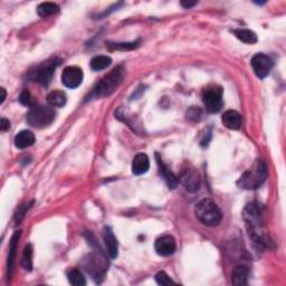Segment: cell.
I'll return each instance as SVG.
<instances>
[{"instance_id":"21","label":"cell","mask_w":286,"mask_h":286,"mask_svg":"<svg viewBox=\"0 0 286 286\" xmlns=\"http://www.w3.org/2000/svg\"><path fill=\"white\" fill-rule=\"evenodd\" d=\"M20 230L19 232H15V234L12 235L11 242H10V251H9V256H8V271H9V276L11 275V271L13 267V262H15V255H16V250L18 245V241H19L20 237Z\"/></svg>"},{"instance_id":"9","label":"cell","mask_w":286,"mask_h":286,"mask_svg":"<svg viewBox=\"0 0 286 286\" xmlns=\"http://www.w3.org/2000/svg\"><path fill=\"white\" fill-rule=\"evenodd\" d=\"M84 269L90 275L93 276V279L98 280L103 279L107 266L105 262L98 255H90L84 261Z\"/></svg>"},{"instance_id":"4","label":"cell","mask_w":286,"mask_h":286,"mask_svg":"<svg viewBox=\"0 0 286 286\" xmlns=\"http://www.w3.org/2000/svg\"><path fill=\"white\" fill-rule=\"evenodd\" d=\"M195 215L200 223L209 226V227H215V226L219 225L221 219H223L219 207L209 198H206V199L198 202L195 207Z\"/></svg>"},{"instance_id":"11","label":"cell","mask_w":286,"mask_h":286,"mask_svg":"<svg viewBox=\"0 0 286 286\" xmlns=\"http://www.w3.org/2000/svg\"><path fill=\"white\" fill-rule=\"evenodd\" d=\"M154 248L156 254L160 256H171L177 250L176 241H174V238L170 236V235H164V236H161L156 239Z\"/></svg>"},{"instance_id":"14","label":"cell","mask_w":286,"mask_h":286,"mask_svg":"<svg viewBox=\"0 0 286 286\" xmlns=\"http://www.w3.org/2000/svg\"><path fill=\"white\" fill-rule=\"evenodd\" d=\"M103 239L105 247H107V253L108 255L114 260L119 255V244L117 238H115L114 234L112 232V229L110 227H105L103 232Z\"/></svg>"},{"instance_id":"31","label":"cell","mask_w":286,"mask_h":286,"mask_svg":"<svg viewBox=\"0 0 286 286\" xmlns=\"http://www.w3.org/2000/svg\"><path fill=\"white\" fill-rule=\"evenodd\" d=\"M197 3H198L197 1H181V6L186 9H189V8H192L193 6H196Z\"/></svg>"},{"instance_id":"19","label":"cell","mask_w":286,"mask_h":286,"mask_svg":"<svg viewBox=\"0 0 286 286\" xmlns=\"http://www.w3.org/2000/svg\"><path fill=\"white\" fill-rule=\"evenodd\" d=\"M66 101V94L63 91H53L47 96V102L53 108H63Z\"/></svg>"},{"instance_id":"12","label":"cell","mask_w":286,"mask_h":286,"mask_svg":"<svg viewBox=\"0 0 286 286\" xmlns=\"http://www.w3.org/2000/svg\"><path fill=\"white\" fill-rule=\"evenodd\" d=\"M189 192H196L200 188V177L195 169L183 170L181 178L179 179Z\"/></svg>"},{"instance_id":"23","label":"cell","mask_w":286,"mask_h":286,"mask_svg":"<svg viewBox=\"0 0 286 286\" xmlns=\"http://www.w3.org/2000/svg\"><path fill=\"white\" fill-rule=\"evenodd\" d=\"M58 6L54 2H41L38 7H37V13L40 17H47L50 15H54L58 11Z\"/></svg>"},{"instance_id":"2","label":"cell","mask_w":286,"mask_h":286,"mask_svg":"<svg viewBox=\"0 0 286 286\" xmlns=\"http://www.w3.org/2000/svg\"><path fill=\"white\" fill-rule=\"evenodd\" d=\"M124 77V70L122 66H118L117 68L103 77L98 84L95 85L93 91L89 94V99H103L111 95L113 92L121 85Z\"/></svg>"},{"instance_id":"15","label":"cell","mask_w":286,"mask_h":286,"mask_svg":"<svg viewBox=\"0 0 286 286\" xmlns=\"http://www.w3.org/2000/svg\"><path fill=\"white\" fill-rule=\"evenodd\" d=\"M221 121H223V124L227 129H230V130H238V129L242 127V115L239 114L237 111L228 110L223 114Z\"/></svg>"},{"instance_id":"7","label":"cell","mask_w":286,"mask_h":286,"mask_svg":"<svg viewBox=\"0 0 286 286\" xmlns=\"http://www.w3.org/2000/svg\"><path fill=\"white\" fill-rule=\"evenodd\" d=\"M224 90L219 85H209L202 92V101L206 110L210 113H217L223 109Z\"/></svg>"},{"instance_id":"6","label":"cell","mask_w":286,"mask_h":286,"mask_svg":"<svg viewBox=\"0 0 286 286\" xmlns=\"http://www.w3.org/2000/svg\"><path fill=\"white\" fill-rule=\"evenodd\" d=\"M61 62L62 61L59 58H52L49 61H46L41 65L37 66L35 71L29 72L28 77L31 81L39 83L43 86H47L52 81L55 70H56V67L61 64Z\"/></svg>"},{"instance_id":"16","label":"cell","mask_w":286,"mask_h":286,"mask_svg":"<svg viewBox=\"0 0 286 286\" xmlns=\"http://www.w3.org/2000/svg\"><path fill=\"white\" fill-rule=\"evenodd\" d=\"M150 168V161L147 155L144 153H139L135 156L132 161V172L136 176L145 173Z\"/></svg>"},{"instance_id":"32","label":"cell","mask_w":286,"mask_h":286,"mask_svg":"<svg viewBox=\"0 0 286 286\" xmlns=\"http://www.w3.org/2000/svg\"><path fill=\"white\" fill-rule=\"evenodd\" d=\"M0 92H1V100H0V103L1 104H3V102H4V100H6V91H4V89L3 87H1V89H0Z\"/></svg>"},{"instance_id":"13","label":"cell","mask_w":286,"mask_h":286,"mask_svg":"<svg viewBox=\"0 0 286 286\" xmlns=\"http://www.w3.org/2000/svg\"><path fill=\"white\" fill-rule=\"evenodd\" d=\"M155 156H156V163H158V165H159L160 174L164 179V181L167 182L168 187L170 189H176L178 186V183H179V178L171 171V170L169 169L168 165H165L162 162V159L160 158L158 153H155Z\"/></svg>"},{"instance_id":"26","label":"cell","mask_w":286,"mask_h":286,"mask_svg":"<svg viewBox=\"0 0 286 286\" xmlns=\"http://www.w3.org/2000/svg\"><path fill=\"white\" fill-rule=\"evenodd\" d=\"M19 102L25 105V107L28 108H35L37 104V100L31 95L30 92L28 90H24L21 92V94L19 96Z\"/></svg>"},{"instance_id":"20","label":"cell","mask_w":286,"mask_h":286,"mask_svg":"<svg viewBox=\"0 0 286 286\" xmlns=\"http://www.w3.org/2000/svg\"><path fill=\"white\" fill-rule=\"evenodd\" d=\"M233 33L235 34V36H236L239 40H242L243 43L251 44V45L257 43V35L251 29L239 28V29L233 30Z\"/></svg>"},{"instance_id":"10","label":"cell","mask_w":286,"mask_h":286,"mask_svg":"<svg viewBox=\"0 0 286 286\" xmlns=\"http://www.w3.org/2000/svg\"><path fill=\"white\" fill-rule=\"evenodd\" d=\"M83 71L77 66H67L62 73V83L68 89H76L83 82Z\"/></svg>"},{"instance_id":"8","label":"cell","mask_w":286,"mask_h":286,"mask_svg":"<svg viewBox=\"0 0 286 286\" xmlns=\"http://www.w3.org/2000/svg\"><path fill=\"white\" fill-rule=\"evenodd\" d=\"M252 66L257 77L265 78L270 75L272 68L274 66V63L267 55L258 53L254 55L252 58Z\"/></svg>"},{"instance_id":"5","label":"cell","mask_w":286,"mask_h":286,"mask_svg":"<svg viewBox=\"0 0 286 286\" xmlns=\"http://www.w3.org/2000/svg\"><path fill=\"white\" fill-rule=\"evenodd\" d=\"M55 111L48 107H35L26 115V121L30 127L41 129L48 127L55 120Z\"/></svg>"},{"instance_id":"18","label":"cell","mask_w":286,"mask_h":286,"mask_svg":"<svg viewBox=\"0 0 286 286\" xmlns=\"http://www.w3.org/2000/svg\"><path fill=\"white\" fill-rule=\"evenodd\" d=\"M248 274H250V270L244 265H238L234 269L232 273V283L237 286H243L247 284Z\"/></svg>"},{"instance_id":"3","label":"cell","mask_w":286,"mask_h":286,"mask_svg":"<svg viewBox=\"0 0 286 286\" xmlns=\"http://www.w3.org/2000/svg\"><path fill=\"white\" fill-rule=\"evenodd\" d=\"M267 178V168L263 160H256L247 171L242 174L237 181L238 187L245 190H255L265 182Z\"/></svg>"},{"instance_id":"22","label":"cell","mask_w":286,"mask_h":286,"mask_svg":"<svg viewBox=\"0 0 286 286\" xmlns=\"http://www.w3.org/2000/svg\"><path fill=\"white\" fill-rule=\"evenodd\" d=\"M112 63V59H111L109 56H95L94 58H92L91 61V68L93 71H102L105 70V68L109 67Z\"/></svg>"},{"instance_id":"24","label":"cell","mask_w":286,"mask_h":286,"mask_svg":"<svg viewBox=\"0 0 286 286\" xmlns=\"http://www.w3.org/2000/svg\"><path fill=\"white\" fill-rule=\"evenodd\" d=\"M67 279H68V282H70L72 285H75V286L86 285L85 278L77 269H71L70 271H68Z\"/></svg>"},{"instance_id":"25","label":"cell","mask_w":286,"mask_h":286,"mask_svg":"<svg viewBox=\"0 0 286 286\" xmlns=\"http://www.w3.org/2000/svg\"><path fill=\"white\" fill-rule=\"evenodd\" d=\"M21 265L28 272H30L31 269H33V247H31L30 244H28V245L25 247L24 253H22Z\"/></svg>"},{"instance_id":"1","label":"cell","mask_w":286,"mask_h":286,"mask_svg":"<svg viewBox=\"0 0 286 286\" xmlns=\"http://www.w3.org/2000/svg\"><path fill=\"white\" fill-rule=\"evenodd\" d=\"M243 218L245 220L250 236L253 238L254 243L261 248L269 247L271 242H269V238L263 229L261 207L255 202L248 204L243 211Z\"/></svg>"},{"instance_id":"17","label":"cell","mask_w":286,"mask_h":286,"mask_svg":"<svg viewBox=\"0 0 286 286\" xmlns=\"http://www.w3.org/2000/svg\"><path fill=\"white\" fill-rule=\"evenodd\" d=\"M35 143V136L33 132L28 130L20 131L17 133L15 137V145L18 149H26V147L31 146Z\"/></svg>"},{"instance_id":"29","label":"cell","mask_w":286,"mask_h":286,"mask_svg":"<svg viewBox=\"0 0 286 286\" xmlns=\"http://www.w3.org/2000/svg\"><path fill=\"white\" fill-rule=\"evenodd\" d=\"M187 118L189 120H191V121H199L200 118H201V110L199 108H196V107H192L188 110L187 112Z\"/></svg>"},{"instance_id":"27","label":"cell","mask_w":286,"mask_h":286,"mask_svg":"<svg viewBox=\"0 0 286 286\" xmlns=\"http://www.w3.org/2000/svg\"><path fill=\"white\" fill-rule=\"evenodd\" d=\"M111 49L119 50H131L137 48L139 46V41H132V43H114L108 45Z\"/></svg>"},{"instance_id":"28","label":"cell","mask_w":286,"mask_h":286,"mask_svg":"<svg viewBox=\"0 0 286 286\" xmlns=\"http://www.w3.org/2000/svg\"><path fill=\"white\" fill-rule=\"evenodd\" d=\"M155 282L159 285H170L174 284L173 281L169 278L165 272H159L158 274L155 275Z\"/></svg>"},{"instance_id":"30","label":"cell","mask_w":286,"mask_h":286,"mask_svg":"<svg viewBox=\"0 0 286 286\" xmlns=\"http://www.w3.org/2000/svg\"><path fill=\"white\" fill-rule=\"evenodd\" d=\"M9 128H10V122H9L7 119L2 118L1 120H0V130L7 131Z\"/></svg>"}]
</instances>
